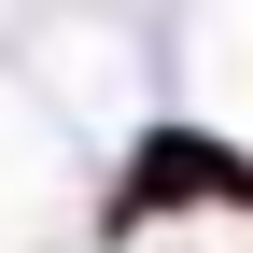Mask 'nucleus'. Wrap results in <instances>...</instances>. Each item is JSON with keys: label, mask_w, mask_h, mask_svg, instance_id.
<instances>
[{"label": "nucleus", "mask_w": 253, "mask_h": 253, "mask_svg": "<svg viewBox=\"0 0 253 253\" xmlns=\"http://www.w3.org/2000/svg\"><path fill=\"white\" fill-rule=\"evenodd\" d=\"M239 197H253V169H239L225 141H197V126H155V141L126 155V197H113V211H239Z\"/></svg>", "instance_id": "1"}]
</instances>
